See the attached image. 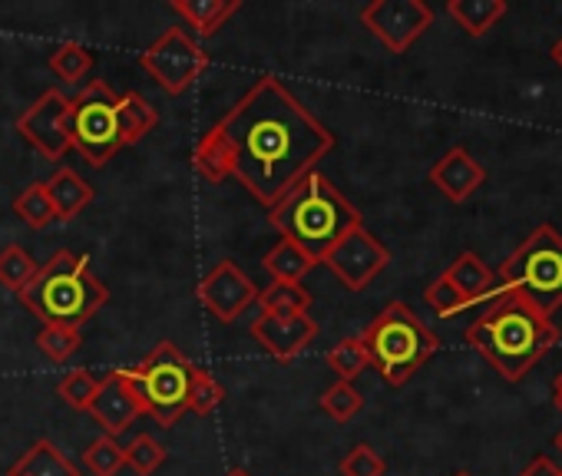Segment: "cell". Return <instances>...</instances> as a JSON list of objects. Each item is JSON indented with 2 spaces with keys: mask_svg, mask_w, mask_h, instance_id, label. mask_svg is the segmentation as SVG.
Instances as JSON below:
<instances>
[{
  "mask_svg": "<svg viewBox=\"0 0 562 476\" xmlns=\"http://www.w3.org/2000/svg\"><path fill=\"white\" fill-rule=\"evenodd\" d=\"M232 149V179L274 205L335 149V133L278 77H258L215 123Z\"/></svg>",
  "mask_w": 562,
  "mask_h": 476,
  "instance_id": "obj_1",
  "label": "cell"
},
{
  "mask_svg": "<svg viewBox=\"0 0 562 476\" xmlns=\"http://www.w3.org/2000/svg\"><path fill=\"white\" fill-rule=\"evenodd\" d=\"M467 341L506 381H522L559 344V328L522 295L496 292L483 315L467 328Z\"/></svg>",
  "mask_w": 562,
  "mask_h": 476,
  "instance_id": "obj_2",
  "label": "cell"
},
{
  "mask_svg": "<svg viewBox=\"0 0 562 476\" xmlns=\"http://www.w3.org/2000/svg\"><path fill=\"white\" fill-rule=\"evenodd\" d=\"M268 222L281 238L302 246L318 265L341 235L364 225L361 212L318 169L302 175L268 208Z\"/></svg>",
  "mask_w": 562,
  "mask_h": 476,
  "instance_id": "obj_3",
  "label": "cell"
},
{
  "mask_svg": "<svg viewBox=\"0 0 562 476\" xmlns=\"http://www.w3.org/2000/svg\"><path fill=\"white\" fill-rule=\"evenodd\" d=\"M18 298L44 325L83 328L110 302V292L90 272V256H74L60 249L47 259V265H41L34 282L18 292Z\"/></svg>",
  "mask_w": 562,
  "mask_h": 476,
  "instance_id": "obj_4",
  "label": "cell"
},
{
  "mask_svg": "<svg viewBox=\"0 0 562 476\" xmlns=\"http://www.w3.org/2000/svg\"><path fill=\"white\" fill-rule=\"evenodd\" d=\"M358 338L391 387L407 384L440 351V338L404 302H391Z\"/></svg>",
  "mask_w": 562,
  "mask_h": 476,
  "instance_id": "obj_5",
  "label": "cell"
},
{
  "mask_svg": "<svg viewBox=\"0 0 562 476\" xmlns=\"http://www.w3.org/2000/svg\"><path fill=\"white\" fill-rule=\"evenodd\" d=\"M496 292H516L536 305L546 318L562 308V235L542 222L526 242L499 265Z\"/></svg>",
  "mask_w": 562,
  "mask_h": 476,
  "instance_id": "obj_6",
  "label": "cell"
},
{
  "mask_svg": "<svg viewBox=\"0 0 562 476\" xmlns=\"http://www.w3.org/2000/svg\"><path fill=\"white\" fill-rule=\"evenodd\" d=\"M120 374L133 384L143 400V410L159 427H176L189 410V377L192 364L172 341H159L136 367H120Z\"/></svg>",
  "mask_w": 562,
  "mask_h": 476,
  "instance_id": "obj_7",
  "label": "cell"
},
{
  "mask_svg": "<svg viewBox=\"0 0 562 476\" xmlns=\"http://www.w3.org/2000/svg\"><path fill=\"white\" fill-rule=\"evenodd\" d=\"M116 110L120 93L106 80H93L70 97V149H77L97 169L123 149Z\"/></svg>",
  "mask_w": 562,
  "mask_h": 476,
  "instance_id": "obj_8",
  "label": "cell"
},
{
  "mask_svg": "<svg viewBox=\"0 0 562 476\" xmlns=\"http://www.w3.org/2000/svg\"><path fill=\"white\" fill-rule=\"evenodd\" d=\"M139 67L172 97L186 93L205 70H209V50L199 47L182 27H169L162 37H156L143 54Z\"/></svg>",
  "mask_w": 562,
  "mask_h": 476,
  "instance_id": "obj_9",
  "label": "cell"
},
{
  "mask_svg": "<svg viewBox=\"0 0 562 476\" xmlns=\"http://www.w3.org/2000/svg\"><path fill=\"white\" fill-rule=\"evenodd\" d=\"M361 24L391 54H407L430 31L434 11L424 0H371L361 8Z\"/></svg>",
  "mask_w": 562,
  "mask_h": 476,
  "instance_id": "obj_10",
  "label": "cell"
},
{
  "mask_svg": "<svg viewBox=\"0 0 562 476\" xmlns=\"http://www.w3.org/2000/svg\"><path fill=\"white\" fill-rule=\"evenodd\" d=\"M322 265H328L348 292H364L391 265V252L364 225H358L328 249Z\"/></svg>",
  "mask_w": 562,
  "mask_h": 476,
  "instance_id": "obj_11",
  "label": "cell"
},
{
  "mask_svg": "<svg viewBox=\"0 0 562 476\" xmlns=\"http://www.w3.org/2000/svg\"><path fill=\"white\" fill-rule=\"evenodd\" d=\"M18 133L24 143H31L44 159L57 162L70 149V97L60 93L57 87L41 93L21 116H18Z\"/></svg>",
  "mask_w": 562,
  "mask_h": 476,
  "instance_id": "obj_12",
  "label": "cell"
},
{
  "mask_svg": "<svg viewBox=\"0 0 562 476\" xmlns=\"http://www.w3.org/2000/svg\"><path fill=\"white\" fill-rule=\"evenodd\" d=\"M199 302L215 321L232 325L235 318H241L245 308L258 302V285L232 259H222L199 282Z\"/></svg>",
  "mask_w": 562,
  "mask_h": 476,
  "instance_id": "obj_13",
  "label": "cell"
},
{
  "mask_svg": "<svg viewBox=\"0 0 562 476\" xmlns=\"http://www.w3.org/2000/svg\"><path fill=\"white\" fill-rule=\"evenodd\" d=\"M251 338L278 364H289L318 338V321L312 315H261L251 321Z\"/></svg>",
  "mask_w": 562,
  "mask_h": 476,
  "instance_id": "obj_14",
  "label": "cell"
},
{
  "mask_svg": "<svg viewBox=\"0 0 562 476\" xmlns=\"http://www.w3.org/2000/svg\"><path fill=\"white\" fill-rule=\"evenodd\" d=\"M87 413L103 427V437H123L146 410H143V400L139 394L133 390V384L120 374V371H110L106 377H100V387H97V397L90 400Z\"/></svg>",
  "mask_w": 562,
  "mask_h": 476,
  "instance_id": "obj_15",
  "label": "cell"
},
{
  "mask_svg": "<svg viewBox=\"0 0 562 476\" xmlns=\"http://www.w3.org/2000/svg\"><path fill=\"white\" fill-rule=\"evenodd\" d=\"M430 182H434L450 202H467V199L486 182V169H483L463 146H453V149H447V152L434 162Z\"/></svg>",
  "mask_w": 562,
  "mask_h": 476,
  "instance_id": "obj_16",
  "label": "cell"
},
{
  "mask_svg": "<svg viewBox=\"0 0 562 476\" xmlns=\"http://www.w3.org/2000/svg\"><path fill=\"white\" fill-rule=\"evenodd\" d=\"M44 185H47V195H50L57 222H74L97 199V189L77 169H70V166H57V172Z\"/></svg>",
  "mask_w": 562,
  "mask_h": 476,
  "instance_id": "obj_17",
  "label": "cell"
},
{
  "mask_svg": "<svg viewBox=\"0 0 562 476\" xmlns=\"http://www.w3.org/2000/svg\"><path fill=\"white\" fill-rule=\"evenodd\" d=\"M443 279L463 295V302H467V308H473L476 302H490L493 295H496V275L490 272V265L476 256V252H463L447 272H443Z\"/></svg>",
  "mask_w": 562,
  "mask_h": 476,
  "instance_id": "obj_18",
  "label": "cell"
},
{
  "mask_svg": "<svg viewBox=\"0 0 562 476\" xmlns=\"http://www.w3.org/2000/svg\"><path fill=\"white\" fill-rule=\"evenodd\" d=\"M8 476H80V469L70 463L64 450H57L54 440L41 437L31 443V450L21 453V460L11 466Z\"/></svg>",
  "mask_w": 562,
  "mask_h": 476,
  "instance_id": "obj_19",
  "label": "cell"
},
{
  "mask_svg": "<svg viewBox=\"0 0 562 476\" xmlns=\"http://www.w3.org/2000/svg\"><path fill=\"white\" fill-rule=\"evenodd\" d=\"M192 166H195V172H199L205 182H215V185H218V182L232 179L235 162H232L228 139L222 136L218 126H212V129H205V133L199 136V143H195V149H192Z\"/></svg>",
  "mask_w": 562,
  "mask_h": 476,
  "instance_id": "obj_20",
  "label": "cell"
},
{
  "mask_svg": "<svg viewBox=\"0 0 562 476\" xmlns=\"http://www.w3.org/2000/svg\"><path fill=\"white\" fill-rule=\"evenodd\" d=\"M238 0H172V11L199 34V37H212L215 31H222V24L238 11Z\"/></svg>",
  "mask_w": 562,
  "mask_h": 476,
  "instance_id": "obj_21",
  "label": "cell"
},
{
  "mask_svg": "<svg viewBox=\"0 0 562 476\" xmlns=\"http://www.w3.org/2000/svg\"><path fill=\"white\" fill-rule=\"evenodd\" d=\"M447 14L457 21V27L467 37H483V34H490L503 21L506 0H450Z\"/></svg>",
  "mask_w": 562,
  "mask_h": 476,
  "instance_id": "obj_22",
  "label": "cell"
},
{
  "mask_svg": "<svg viewBox=\"0 0 562 476\" xmlns=\"http://www.w3.org/2000/svg\"><path fill=\"white\" fill-rule=\"evenodd\" d=\"M315 265L318 262L302 246L289 242V238H281V242L261 259V269L271 275V282H292V285H302L305 275L315 272Z\"/></svg>",
  "mask_w": 562,
  "mask_h": 476,
  "instance_id": "obj_23",
  "label": "cell"
},
{
  "mask_svg": "<svg viewBox=\"0 0 562 476\" xmlns=\"http://www.w3.org/2000/svg\"><path fill=\"white\" fill-rule=\"evenodd\" d=\"M116 116H120V139H123V146L146 139V136L156 129V123H159V113H156V110L149 106V100L139 97L136 90H130V93L120 97Z\"/></svg>",
  "mask_w": 562,
  "mask_h": 476,
  "instance_id": "obj_24",
  "label": "cell"
},
{
  "mask_svg": "<svg viewBox=\"0 0 562 476\" xmlns=\"http://www.w3.org/2000/svg\"><path fill=\"white\" fill-rule=\"evenodd\" d=\"M312 302V292L292 282H268V288H258L261 315H308Z\"/></svg>",
  "mask_w": 562,
  "mask_h": 476,
  "instance_id": "obj_25",
  "label": "cell"
},
{
  "mask_svg": "<svg viewBox=\"0 0 562 476\" xmlns=\"http://www.w3.org/2000/svg\"><path fill=\"white\" fill-rule=\"evenodd\" d=\"M47 64H50V70H54L64 83H80V80L93 70L97 57H93L90 47H83V44H77V41H64V44L54 47V54H50Z\"/></svg>",
  "mask_w": 562,
  "mask_h": 476,
  "instance_id": "obj_26",
  "label": "cell"
},
{
  "mask_svg": "<svg viewBox=\"0 0 562 476\" xmlns=\"http://www.w3.org/2000/svg\"><path fill=\"white\" fill-rule=\"evenodd\" d=\"M325 361H328V367L338 374V381H348V384H355L368 367H371V358H368V348H364V341L355 335V338H341L328 354H325Z\"/></svg>",
  "mask_w": 562,
  "mask_h": 476,
  "instance_id": "obj_27",
  "label": "cell"
},
{
  "mask_svg": "<svg viewBox=\"0 0 562 476\" xmlns=\"http://www.w3.org/2000/svg\"><path fill=\"white\" fill-rule=\"evenodd\" d=\"M83 344V331L74 325H44L37 331V348L54 361V364H67Z\"/></svg>",
  "mask_w": 562,
  "mask_h": 476,
  "instance_id": "obj_28",
  "label": "cell"
},
{
  "mask_svg": "<svg viewBox=\"0 0 562 476\" xmlns=\"http://www.w3.org/2000/svg\"><path fill=\"white\" fill-rule=\"evenodd\" d=\"M37 272H41V265L21 246H8L4 252H0V285H4V288L24 292L34 282Z\"/></svg>",
  "mask_w": 562,
  "mask_h": 476,
  "instance_id": "obj_29",
  "label": "cell"
},
{
  "mask_svg": "<svg viewBox=\"0 0 562 476\" xmlns=\"http://www.w3.org/2000/svg\"><path fill=\"white\" fill-rule=\"evenodd\" d=\"M123 456H126V466L136 473V476H153L162 463H166V446L149 437V433H136L126 446H123Z\"/></svg>",
  "mask_w": 562,
  "mask_h": 476,
  "instance_id": "obj_30",
  "label": "cell"
},
{
  "mask_svg": "<svg viewBox=\"0 0 562 476\" xmlns=\"http://www.w3.org/2000/svg\"><path fill=\"white\" fill-rule=\"evenodd\" d=\"M14 212H18V218H21L24 225H31V228H47V225L57 218L44 182L27 185V189L14 199Z\"/></svg>",
  "mask_w": 562,
  "mask_h": 476,
  "instance_id": "obj_31",
  "label": "cell"
},
{
  "mask_svg": "<svg viewBox=\"0 0 562 476\" xmlns=\"http://www.w3.org/2000/svg\"><path fill=\"white\" fill-rule=\"evenodd\" d=\"M318 407L331 417V420H338V423H348L355 413H361V407H364V397H361V390L355 387V384H348V381H338V384H331L322 397H318Z\"/></svg>",
  "mask_w": 562,
  "mask_h": 476,
  "instance_id": "obj_32",
  "label": "cell"
},
{
  "mask_svg": "<svg viewBox=\"0 0 562 476\" xmlns=\"http://www.w3.org/2000/svg\"><path fill=\"white\" fill-rule=\"evenodd\" d=\"M225 400V387L205 371L192 364V377H189V410L199 417H209L218 404Z\"/></svg>",
  "mask_w": 562,
  "mask_h": 476,
  "instance_id": "obj_33",
  "label": "cell"
},
{
  "mask_svg": "<svg viewBox=\"0 0 562 476\" xmlns=\"http://www.w3.org/2000/svg\"><path fill=\"white\" fill-rule=\"evenodd\" d=\"M83 463L93 476H116L126 466L123 456V443L113 437H97L87 450H83Z\"/></svg>",
  "mask_w": 562,
  "mask_h": 476,
  "instance_id": "obj_34",
  "label": "cell"
},
{
  "mask_svg": "<svg viewBox=\"0 0 562 476\" xmlns=\"http://www.w3.org/2000/svg\"><path fill=\"white\" fill-rule=\"evenodd\" d=\"M97 387H100V377H93L90 371H70V374H64V381L57 384V394H60L74 410H87L90 400L97 397Z\"/></svg>",
  "mask_w": 562,
  "mask_h": 476,
  "instance_id": "obj_35",
  "label": "cell"
},
{
  "mask_svg": "<svg viewBox=\"0 0 562 476\" xmlns=\"http://www.w3.org/2000/svg\"><path fill=\"white\" fill-rule=\"evenodd\" d=\"M424 302L430 305V311L437 315V318H457L460 311H467V302H463V295L440 275V279H434L430 285H427V292H424Z\"/></svg>",
  "mask_w": 562,
  "mask_h": 476,
  "instance_id": "obj_36",
  "label": "cell"
},
{
  "mask_svg": "<svg viewBox=\"0 0 562 476\" xmlns=\"http://www.w3.org/2000/svg\"><path fill=\"white\" fill-rule=\"evenodd\" d=\"M338 469H341V476H384L387 463L371 443H358V446L348 450V456L341 460Z\"/></svg>",
  "mask_w": 562,
  "mask_h": 476,
  "instance_id": "obj_37",
  "label": "cell"
},
{
  "mask_svg": "<svg viewBox=\"0 0 562 476\" xmlns=\"http://www.w3.org/2000/svg\"><path fill=\"white\" fill-rule=\"evenodd\" d=\"M519 476H562V473H559V466H555L546 453H539V456H532V460L526 463V469H522Z\"/></svg>",
  "mask_w": 562,
  "mask_h": 476,
  "instance_id": "obj_38",
  "label": "cell"
},
{
  "mask_svg": "<svg viewBox=\"0 0 562 476\" xmlns=\"http://www.w3.org/2000/svg\"><path fill=\"white\" fill-rule=\"evenodd\" d=\"M552 404L562 410V374L555 377V384H552Z\"/></svg>",
  "mask_w": 562,
  "mask_h": 476,
  "instance_id": "obj_39",
  "label": "cell"
},
{
  "mask_svg": "<svg viewBox=\"0 0 562 476\" xmlns=\"http://www.w3.org/2000/svg\"><path fill=\"white\" fill-rule=\"evenodd\" d=\"M552 60H555V64L562 67V37H559V41L552 44Z\"/></svg>",
  "mask_w": 562,
  "mask_h": 476,
  "instance_id": "obj_40",
  "label": "cell"
},
{
  "mask_svg": "<svg viewBox=\"0 0 562 476\" xmlns=\"http://www.w3.org/2000/svg\"><path fill=\"white\" fill-rule=\"evenodd\" d=\"M225 476H251L248 469H232V473H225Z\"/></svg>",
  "mask_w": 562,
  "mask_h": 476,
  "instance_id": "obj_41",
  "label": "cell"
},
{
  "mask_svg": "<svg viewBox=\"0 0 562 476\" xmlns=\"http://www.w3.org/2000/svg\"><path fill=\"white\" fill-rule=\"evenodd\" d=\"M555 450H562V430L555 433Z\"/></svg>",
  "mask_w": 562,
  "mask_h": 476,
  "instance_id": "obj_42",
  "label": "cell"
},
{
  "mask_svg": "<svg viewBox=\"0 0 562 476\" xmlns=\"http://www.w3.org/2000/svg\"><path fill=\"white\" fill-rule=\"evenodd\" d=\"M453 476H470V473H453Z\"/></svg>",
  "mask_w": 562,
  "mask_h": 476,
  "instance_id": "obj_43",
  "label": "cell"
},
{
  "mask_svg": "<svg viewBox=\"0 0 562 476\" xmlns=\"http://www.w3.org/2000/svg\"><path fill=\"white\" fill-rule=\"evenodd\" d=\"M559 473H562V466H559Z\"/></svg>",
  "mask_w": 562,
  "mask_h": 476,
  "instance_id": "obj_44",
  "label": "cell"
}]
</instances>
